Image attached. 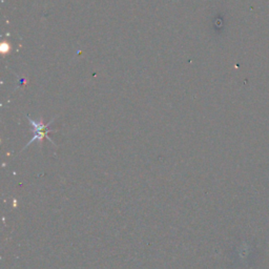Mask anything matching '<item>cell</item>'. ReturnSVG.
<instances>
[{"instance_id":"1","label":"cell","mask_w":269,"mask_h":269,"mask_svg":"<svg viewBox=\"0 0 269 269\" xmlns=\"http://www.w3.org/2000/svg\"><path fill=\"white\" fill-rule=\"evenodd\" d=\"M27 119H28V121H29V124L32 125V129H33V133H34V136H33V138H32V140L28 142V143L24 146V148L23 150H25L28 145H31L32 143H33V142H35V141H38V142H41L42 141V139L44 138V137H46L47 139H49V141H51V142H53L52 140H51V138L49 137V136H47V133H49V132H51L50 130H49V126L53 123V121H54V119L49 123V124H46V125H44L43 123H42V120L40 119V120H33V119H31L29 117H27Z\"/></svg>"},{"instance_id":"2","label":"cell","mask_w":269,"mask_h":269,"mask_svg":"<svg viewBox=\"0 0 269 269\" xmlns=\"http://www.w3.org/2000/svg\"><path fill=\"white\" fill-rule=\"evenodd\" d=\"M2 50H3L4 52H6L7 50H10V45H9V44H4L3 47H2Z\"/></svg>"}]
</instances>
